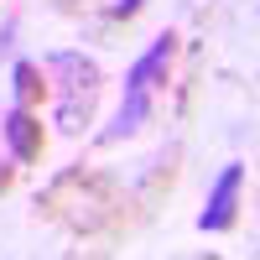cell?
Wrapping results in <instances>:
<instances>
[{"mask_svg": "<svg viewBox=\"0 0 260 260\" xmlns=\"http://www.w3.org/2000/svg\"><path fill=\"white\" fill-rule=\"evenodd\" d=\"M172 57H177V31H161L136 62H130V73H125V104H120V115H115V125H110L104 141H130L151 120V104H156V89L167 83Z\"/></svg>", "mask_w": 260, "mask_h": 260, "instance_id": "1", "label": "cell"}, {"mask_svg": "<svg viewBox=\"0 0 260 260\" xmlns=\"http://www.w3.org/2000/svg\"><path fill=\"white\" fill-rule=\"evenodd\" d=\"M47 73H57V125L78 136L83 125H94V110H99V89H104V73L94 57L83 52H57L47 57Z\"/></svg>", "mask_w": 260, "mask_h": 260, "instance_id": "2", "label": "cell"}, {"mask_svg": "<svg viewBox=\"0 0 260 260\" xmlns=\"http://www.w3.org/2000/svg\"><path fill=\"white\" fill-rule=\"evenodd\" d=\"M240 187H245V167L229 161V167L219 172V182L208 187V203H203V213H198V229H203V234L234 229V219H240Z\"/></svg>", "mask_w": 260, "mask_h": 260, "instance_id": "3", "label": "cell"}, {"mask_svg": "<svg viewBox=\"0 0 260 260\" xmlns=\"http://www.w3.org/2000/svg\"><path fill=\"white\" fill-rule=\"evenodd\" d=\"M0 130H6L16 161H42V151H47V130H42V115L37 110H21V104H16Z\"/></svg>", "mask_w": 260, "mask_h": 260, "instance_id": "4", "label": "cell"}, {"mask_svg": "<svg viewBox=\"0 0 260 260\" xmlns=\"http://www.w3.org/2000/svg\"><path fill=\"white\" fill-rule=\"evenodd\" d=\"M11 89H16V104H21V110H37V104L52 94L47 68H42V62H16V68H11Z\"/></svg>", "mask_w": 260, "mask_h": 260, "instance_id": "5", "label": "cell"}, {"mask_svg": "<svg viewBox=\"0 0 260 260\" xmlns=\"http://www.w3.org/2000/svg\"><path fill=\"white\" fill-rule=\"evenodd\" d=\"M141 6H146V0H115V6H110V16H115V21H125V16H136Z\"/></svg>", "mask_w": 260, "mask_h": 260, "instance_id": "6", "label": "cell"}, {"mask_svg": "<svg viewBox=\"0 0 260 260\" xmlns=\"http://www.w3.org/2000/svg\"><path fill=\"white\" fill-rule=\"evenodd\" d=\"M11 187H16V167H6V161H0V198H6Z\"/></svg>", "mask_w": 260, "mask_h": 260, "instance_id": "7", "label": "cell"}]
</instances>
